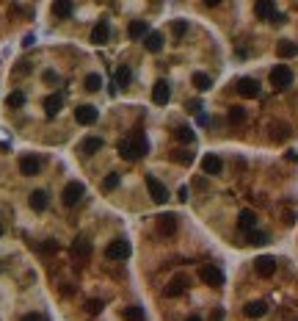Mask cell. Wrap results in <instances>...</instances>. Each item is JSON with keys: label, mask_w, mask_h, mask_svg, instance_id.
I'll return each instance as SVG.
<instances>
[{"label": "cell", "mask_w": 298, "mask_h": 321, "mask_svg": "<svg viewBox=\"0 0 298 321\" xmlns=\"http://www.w3.org/2000/svg\"><path fill=\"white\" fill-rule=\"evenodd\" d=\"M108 36H110V28H108V22H97L94 25V31H91V42L94 44H105L108 42Z\"/></svg>", "instance_id": "ffe728a7"}, {"label": "cell", "mask_w": 298, "mask_h": 321, "mask_svg": "<svg viewBox=\"0 0 298 321\" xmlns=\"http://www.w3.org/2000/svg\"><path fill=\"white\" fill-rule=\"evenodd\" d=\"M284 20H287V17H284V14H276V17H273V20H271V22H273V25H282Z\"/></svg>", "instance_id": "7dc6e473"}, {"label": "cell", "mask_w": 298, "mask_h": 321, "mask_svg": "<svg viewBox=\"0 0 298 321\" xmlns=\"http://www.w3.org/2000/svg\"><path fill=\"white\" fill-rule=\"evenodd\" d=\"M83 197H86V186L78 183V180L67 183V186H64V191H61V200H64V205H67V208H75Z\"/></svg>", "instance_id": "6da1fadb"}, {"label": "cell", "mask_w": 298, "mask_h": 321, "mask_svg": "<svg viewBox=\"0 0 298 321\" xmlns=\"http://www.w3.org/2000/svg\"><path fill=\"white\" fill-rule=\"evenodd\" d=\"M276 56L279 58H295L298 56V44L290 42V39H282V42L276 44Z\"/></svg>", "instance_id": "d6986e66"}, {"label": "cell", "mask_w": 298, "mask_h": 321, "mask_svg": "<svg viewBox=\"0 0 298 321\" xmlns=\"http://www.w3.org/2000/svg\"><path fill=\"white\" fill-rule=\"evenodd\" d=\"M28 202H31V208H33L36 213H42L44 208H47V191H31Z\"/></svg>", "instance_id": "7402d4cb"}, {"label": "cell", "mask_w": 298, "mask_h": 321, "mask_svg": "<svg viewBox=\"0 0 298 321\" xmlns=\"http://www.w3.org/2000/svg\"><path fill=\"white\" fill-rule=\"evenodd\" d=\"M221 169H224V161H221L215 153H207V155L202 158V172H204V174L215 177V174H221Z\"/></svg>", "instance_id": "8fae6325"}, {"label": "cell", "mask_w": 298, "mask_h": 321, "mask_svg": "<svg viewBox=\"0 0 298 321\" xmlns=\"http://www.w3.org/2000/svg\"><path fill=\"white\" fill-rule=\"evenodd\" d=\"M185 108H188V114H199V111H202V103H199V100H188V103H185Z\"/></svg>", "instance_id": "60d3db41"}, {"label": "cell", "mask_w": 298, "mask_h": 321, "mask_svg": "<svg viewBox=\"0 0 298 321\" xmlns=\"http://www.w3.org/2000/svg\"><path fill=\"white\" fill-rule=\"evenodd\" d=\"M130 252H133V247H130L127 238H113V241L105 247V255H108L110 260H127V258H130Z\"/></svg>", "instance_id": "3957f363"}, {"label": "cell", "mask_w": 298, "mask_h": 321, "mask_svg": "<svg viewBox=\"0 0 298 321\" xmlns=\"http://www.w3.org/2000/svg\"><path fill=\"white\" fill-rule=\"evenodd\" d=\"M130 80H133L130 67H127V64H122V67L116 69V86H119V89H127V86H130Z\"/></svg>", "instance_id": "484cf974"}, {"label": "cell", "mask_w": 298, "mask_h": 321, "mask_svg": "<svg viewBox=\"0 0 298 321\" xmlns=\"http://www.w3.org/2000/svg\"><path fill=\"white\" fill-rule=\"evenodd\" d=\"M122 318L125 321H144V307H138V305L125 307V310H122Z\"/></svg>", "instance_id": "f546056e"}, {"label": "cell", "mask_w": 298, "mask_h": 321, "mask_svg": "<svg viewBox=\"0 0 298 321\" xmlns=\"http://www.w3.org/2000/svg\"><path fill=\"white\" fill-rule=\"evenodd\" d=\"M33 42H36V39H33V33H28V36L25 39H22V48H31V44Z\"/></svg>", "instance_id": "f6af8a7d"}, {"label": "cell", "mask_w": 298, "mask_h": 321, "mask_svg": "<svg viewBox=\"0 0 298 321\" xmlns=\"http://www.w3.org/2000/svg\"><path fill=\"white\" fill-rule=\"evenodd\" d=\"M235 89L241 97H246V100H254V97H260V83H257L254 78H237L235 80Z\"/></svg>", "instance_id": "8992f818"}, {"label": "cell", "mask_w": 298, "mask_h": 321, "mask_svg": "<svg viewBox=\"0 0 298 321\" xmlns=\"http://www.w3.org/2000/svg\"><path fill=\"white\" fill-rule=\"evenodd\" d=\"M237 230H243V233L257 230V213L251 211V208H246V211H241V216H237Z\"/></svg>", "instance_id": "9a60e30c"}, {"label": "cell", "mask_w": 298, "mask_h": 321, "mask_svg": "<svg viewBox=\"0 0 298 321\" xmlns=\"http://www.w3.org/2000/svg\"><path fill=\"white\" fill-rule=\"evenodd\" d=\"M254 271L260 274V277H273V274H276V260H273L271 255H262V258L254 260Z\"/></svg>", "instance_id": "7c38bea8"}, {"label": "cell", "mask_w": 298, "mask_h": 321, "mask_svg": "<svg viewBox=\"0 0 298 321\" xmlns=\"http://www.w3.org/2000/svg\"><path fill=\"white\" fill-rule=\"evenodd\" d=\"M39 169H42V161H39L36 155H22V158H20V172L25 174V177L39 174Z\"/></svg>", "instance_id": "4fadbf2b"}, {"label": "cell", "mask_w": 298, "mask_h": 321, "mask_svg": "<svg viewBox=\"0 0 298 321\" xmlns=\"http://www.w3.org/2000/svg\"><path fill=\"white\" fill-rule=\"evenodd\" d=\"M61 106H64V97L58 95V91H55V95H50V97H44V114H47L50 119H52V116H58Z\"/></svg>", "instance_id": "e0dca14e"}, {"label": "cell", "mask_w": 298, "mask_h": 321, "mask_svg": "<svg viewBox=\"0 0 298 321\" xmlns=\"http://www.w3.org/2000/svg\"><path fill=\"white\" fill-rule=\"evenodd\" d=\"M119 158H125V161H138V155H136V147H133V142L127 139V142H119Z\"/></svg>", "instance_id": "4316f807"}, {"label": "cell", "mask_w": 298, "mask_h": 321, "mask_svg": "<svg viewBox=\"0 0 298 321\" xmlns=\"http://www.w3.org/2000/svg\"><path fill=\"white\" fill-rule=\"evenodd\" d=\"M168 100H171V86H168L166 80H157V83L152 86V103H155V106H166Z\"/></svg>", "instance_id": "30bf717a"}, {"label": "cell", "mask_w": 298, "mask_h": 321, "mask_svg": "<svg viewBox=\"0 0 298 321\" xmlns=\"http://www.w3.org/2000/svg\"><path fill=\"white\" fill-rule=\"evenodd\" d=\"M127 33H130V39H147V36H149V22H144V20L130 22Z\"/></svg>", "instance_id": "ac0fdd59"}, {"label": "cell", "mask_w": 298, "mask_h": 321, "mask_svg": "<svg viewBox=\"0 0 298 321\" xmlns=\"http://www.w3.org/2000/svg\"><path fill=\"white\" fill-rule=\"evenodd\" d=\"M183 291H185V277H174L171 283L166 285V291H163V294H166V296H180Z\"/></svg>", "instance_id": "f1b7e54d"}, {"label": "cell", "mask_w": 298, "mask_h": 321, "mask_svg": "<svg viewBox=\"0 0 298 321\" xmlns=\"http://www.w3.org/2000/svg\"><path fill=\"white\" fill-rule=\"evenodd\" d=\"M6 106L9 108H22L25 106V95H22V91H11V95L6 97Z\"/></svg>", "instance_id": "836d02e7"}, {"label": "cell", "mask_w": 298, "mask_h": 321, "mask_svg": "<svg viewBox=\"0 0 298 321\" xmlns=\"http://www.w3.org/2000/svg\"><path fill=\"white\" fill-rule=\"evenodd\" d=\"M287 136H290V127L282 125V122H276V125H273V142H284Z\"/></svg>", "instance_id": "8d00e7d4"}, {"label": "cell", "mask_w": 298, "mask_h": 321, "mask_svg": "<svg viewBox=\"0 0 298 321\" xmlns=\"http://www.w3.org/2000/svg\"><path fill=\"white\" fill-rule=\"evenodd\" d=\"M293 221H295V216H293V211H290V213H284V224H293Z\"/></svg>", "instance_id": "c3c4849f"}, {"label": "cell", "mask_w": 298, "mask_h": 321, "mask_svg": "<svg viewBox=\"0 0 298 321\" xmlns=\"http://www.w3.org/2000/svg\"><path fill=\"white\" fill-rule=\"evenodd\" d=\"M171 158L177 163H183V166H191L194 163V153H185V150H177V153H171Z\"/></svg>", "instance_id": "74e56055"}, {"label": "cell", "mask_w": 298, "mask_h": 321, "mask_svg": "<svg viewBox=\"0 0 298 321\" xmlns=\"http://www.w3.org/2000/svg\"><path fill=\"white\" fill-rule=\"evenodd\" d=\"M254 14L260 17V20H268V22H271L273 17H276V6L268 3V0H262V3H257V6H254Z\"/></svg>", "instance_id": "44dd1931"}, {"label": "cell", "mask_w": 298, "mask_h": 321, "mask_svg": "<svg viewBox=\"0 0 298 321\" xmlns=\"http://www.w3.org/2000/svg\"><path fill=\"white\" fill-rule=\"evenodd\" d=\"M199 280H202V283H207V285H213V288H218V285H224V271H221L218 266L207 263V266L199 268Z\"/></svg>", "instance_id": "277c9868"}, {"label": "cell", "mask_w": 298, "mask_h": 321, "mask_svg": "<svg viewBox=\"0 0 298 321\" xmlns=\"http://www.w3.org/2000/svg\"><path fill=\"white\" fill-rule=\"evenodd\" d=\"M55 249H58V244H55V241H47V244H42V252H44V255L55 252Z\"/></svg>", "instance_id": "7bdbcfd3"}, {"label": "cell", "mask_w": 298, "mask_h": 321, "mask_svg": "<svg viewBox=\"0 0 298 321\" xmlns=\"http://www.w3.org/2000/svg\"><path fill=\"white\" fill-rule=\"evenodd\" d=\"M147 189H149V197L157 202V205H163V202H168V189L160 183V180L155 177V174H147Z\"/></svg>", "instance_id": "5b68a950"}, {"label": "cell", "mask_w": 298, "mask_h": 321, "mask_svg": "<svg viewBox=\"0 0 298 321\" xmlns=\"http://www.w3.org/2000/svg\"><path fill=\"white\" fill-rule=\"evenodd\" d=\"M177 200H180V202H185V200H188V189H185V186L177 191Z\"/></svg>", "instance_id": "ee69618b"}, {"label": "cell", "mask_w": 298, "mask_h": 321, "mask_svg": "<svg viewBox=\"0 0 298 321\" xmlns=\"http://www.w3.org/2000/svg\"><path fill=\"white\" fill-rule=\"evenodd\" d=\"M265 313H268V302H262V299L249 302V305L243 307V316H246V318H262Z\"/></svg>", "instance_id": "2e32d148"}, {"label": "cell", "mask_w": 298, "mask_h": 321, "mask_svg": "<svg viewBox=\"0 0 298 321\" xmlns=\"http://www.w3.org/2000/svg\"><path fill=\"white\" fill-rule=\"evenodd\" d=\"M271 238H268V233H262V230H251L246 233V244H251V247H262V244H268Z\"/></svg>", "instance_id": "83f0119b"}, {"label": "cell", "mask_w": 298, "mask_h": 321, "mask_svg": "<svg viewBox=\"0 0 298 321\" xmlns=\"http://www.w3.org/2000/svg\"><path fill=\"white\" fill-rule=\"evenodd\" d=\"M22 321H42V316H39V313H31V316H22Z\"/></svg>", "instance_id": "bcb514c9"}, {"label": "cell", "mask_w": 298, "mask_h": 321, "mask_svg": "<svg viewBox=\"0 0 298 321\" xmlns=\"http://www.w3.org/2000/svg\"><path fill=\"white\" fill-rule=\"evenodd\" d=\"M224 318H226L224 307H215V310H213V316H210V321H224Z\"/></svg>", "instance_id": "b9f144b4"}, {"label": "cell", "mask_w": 298, "mask_h": 321, "mask_svg": "<svg viewBox=\"0 0 298 321\" xmlns=\"http://www.w3.org/2000/svg\"><path fill=\"white\" fill-rule=\"evenodd\" d=\"M102 147H105V142H102L99 136H89V139H83V142L78 144L80 155H94V153H99Z\"/></svg>", "instance_id": "5bb4252c"}, {"label": "cell", "mask_w": 298, "mask_h": 321, "mask_svg": "<svg viewBox=\"0 0 298 321\" xmlns=\"http://www.w3.org/2000/svg\"><path fill=\"white\" fill-rule=\"evenodd\" d=\"M229 122H232V125H241V122H246V108L232 106V108H229Z\"/></svg>", "instance_id": "e575fe53"}, {"label": "cell", "mask_w": 298, "mask_h": 321, "mask_svg": "<svg viewBox=\"0 0 298 321\" xmlns=\"http://www.w3.org/2000/svg\"><path fill=\"white\" fill-rule=\"evenodd\" d=\"M86 89H89V91H99V89H102V78H99L97 72L86 75Z\"/></svg>", "instance_id": "d590c367"}, {"label": "cell", "mask_w": 298, "mask_h": 321, "mask_svg": "<svg viewBox=\"0 0 298 321\" xmlns=\"http://www.w3.org/2000/svg\"><path fill=\"white\" fill-rule=\"evenodd\" d=\"M185 321H202V318H199V316H191V318H185Z\"/></svg>", "instance_id": "f907efd6"}, {"label": "cell", "mask_w": 298, "mask_h": 321, "mask_svg": "<svg viewBox=\"0 0 298 321\" xmlns=\"http://www.w3.org/2000/svg\"><path fill=\"white\" fill-rule=\"evenodd\" d=\"M174 136H177V142H180V144H194V142H196L194 127H188V125H180L177 130H174Z\"/></svg>", "instance_id": "d4e9b609"}, {"label": "cell", "mask_w": 298, "mask_h": 321, "mask_svg": "<svg viewBox=\"0 0 298 321\" xmlns=\"http://www.w3.org/2000/svg\"><path fill=\"white\" fill-rule=\"evenodd\" d=\"M86 310H89L91 316H97V313L102 310V299H89V305H86Z\"/></svg>", "instance_id": "f35d334b"}, {"label": "cell", "mask_w": 298, "mask_h": 321, "mask_svg": "<svg viewBox=\"0 0 298 321\" xmlns=\"http://www.w3.org/2000/svg\"><path fill=\"white\" fill-rule=\"evenodd\" d=\"M52 14L61 17V20H67V17L75 14V6L72 3H52Z\"/></svg>", "instance_id": "4dcf8cb0"}, {"label": "cell", "mask_w": 298, "mask_h": 321, "mask_svg": "<svg viewBox=\"0 0 298 321\" xmlns=\"http://www.w3.org/2000/svg\"><path fill=\"white\" fill-rule=\"evenodd\" d=\"M75 119H78L80 125H94V122L99 119V111L94 106H89V103H83V106L75 108Z\"/></svg>", "instance_id": "ba28073f"}, {"label": "cell", "mask_w": 298, "mask_h": 321, "mask_svg": "<svg viewBox=\"0 0 298 321\" xmlns=\"http://www.w3.org/2000/svg\"><path fill=\"white\" fill-rule=\"evenodd\" d=\"M293 83V69L287 67V64H276V67L271 69V86L273 89H287V86Z\"/></svg>", "instance_id": "7a4b0ae2"}, {"label": "cell", "mask_w": 298, "mask_h": 321, "mask_svg": "<svg viewBox=\"0 0 298 321\" xmlns=\"http://www.w3.org/2000/svg\"><path fill=\"white\" fill-rule=\"evenodd\" d=\"M72 258L75 260H89L91 258V241L86 236H78L72 241Z\"/></svg>", "instance_id": "9c48e42d"}, {"label": "cell", "mask_w": 298, "mask_h": 321, "mask_svg": "<svg viewBox=\"0 0 298 321\" xmlns=\"http://www.w3.org/2000/svg\"><path fill=\"white\" fill-rule=\"evenodd\" d=\"M0 236H3V227H0Z\"/></svg>", "instance_id": "816d5d0a"}, {"label": "cell", "mask_w": 298, "mask_h": 321, "mask_svg": "<svg viewBox=\"0 0 298 321\" xmlns=\"http://www.w3.org/2000/svg\"><path fill=\"white\" fill-rule=\"evenodd\" d=\"M155 227H157V233H160V236H174V233H177V216L174 213H160L155 219Z\"/></svg>", "instance_id": "52a82bcc"}, {"label": "cell", "mask_w": 298, "mask_h": 321, "mask_svg": "<svg viewBox=\"0 0 298 321\" xmlns=\"http://www.w3.org/2000/svg\"><path fill=\"white\" fill-rule=\"evenodd\" d=\"M44 80H47V83H55V72H44Z\"/></svg>", "instance_id": "681fc988"}, {"label": "cell", "mask_w": 298, "mask_h": 321, "mask_svg": "<svg viewBox=\"0 0 298 321\" xmlns=\"http://www.w3.org/2000/svg\"><path fill=\"white\" fill-rule=\"evenodd\" d=\"M144 48L149 50V53H160L163 50V33H157V31H152L147 39H144Z\"/></svg>", "instance_id": "603a6c76"}, {"label": "cell", "mask_w": 298, "mask_h": 321, "mask_svg": "<svg viewBox=\"0 0 298 321\" xmlns=\"http://www.w3.org/2000/svg\"><path fill=\"white\" fill-rule=\"evenodd\" d=\"M119 183H122V174L110 172L108 177L102 180V186H99V189H102V191H113V189H119Z\"/></svg>", "instance_id": "d6a6232c"}, {"label": "cell", "mask_w": 298, "mask_h": 321, "mask_svg": "<svg viewBox=\"0 0 298 321\" xmlns=\"http://www.w3.org/2000/svg\"><path fill=\"white\" fill-rule=\"evenodd\" d=\"M171 31L177 33V36H183V33L188 31V22H185V20H177V22H174V25H171Z\"/></svg>", "instance_id": "ab89813d"}, {"label": "cell", "mask_w": 298, "mask_h": 321, "mask_svg": "<svg viewBox=\"0 0 298 321\" xmlns=\"http://www.w3.org/2000/svg\"><path fill=\"white\" fill-rule=\"evenodd\" d=\"M130 142H133V147H136V155H138V158L149 153V142H147V136H144L141 130H138V133H133V139H130Z\"/></svg>", "instance_id": "cb8c5ba5"}, {"label": "cell", "mask_w": 298, "mask_h": 321, "mask_svg": "<svg viewBox=\"0 0 298 321\" xmlns=\"http://www.w3.org/2000/svg\"><path fill=\"white\" fill-rule=\"evenodd\" d=\"M194 86H196L199 91H207L210 86H213V80H210L207 72H194Z\"/></svg>", "instance_id": "1f68e13d"}]
</instances>
